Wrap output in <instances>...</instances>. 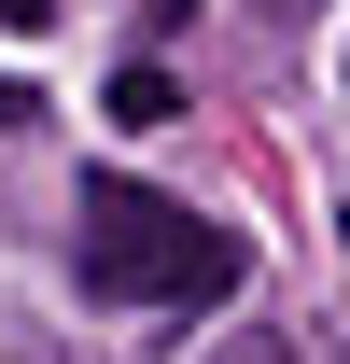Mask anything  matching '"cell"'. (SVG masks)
I'll list each match as a JSON object with an SVG mask.
<instances>
[{"label": "cell", "instance_id": "obj_1", "mask_svg": "<svg viewBox=\"0 0 350 364\" xmlns=\"http://www.w3.org/2000/svg\"><path fill=\"white\" fill-rule=\"evenodd\" d=\"M238 238L196 225L182 196H154V182L98 168L85 196H70V280H85L98 309H196V294H238Z\"/></svg>", "mask_w": 350, "mask_h": 364}, {"label": "cell", "instance_id": "obj_2", "mask_svg": "<svg viewBox=\"0 0 350 364\" xmlns=\"http://www.w3.org/2000/svg\"><path fill=\"white\" fill-rule=\"evenodd\" d=\"M112 127H182V85L154 70V56H127V70H112Z\"/></svg>", "mask_w": 350, "mask_h": 364}, {"label": "cell", "instance_id": "obj_3", "mask_svg": "<svg viewBox=\"0 0 350 364\" xmlns=\"http://www.w3.org/2000/svg\"><path fill=\"white\" fill-rule=\"evenodd\" d=\"M211 364H308V350H295V336H224Z\"/></svg>", "mask_w": 350, "mask_h": 364}, {"label": "cell", "instance_id": "obj_4", "mask_svg": "<svg viewBox=\"0 0 350 364\" xmlns=\"http://www.w3.org/2000/svg\"><path fill=\"white\" fill-rule=\"evenodd\" d=\"M28 112H43V98H28V85H14V70H0V127H28Z\"/></svg>", "mask_w": 350, "mask_h": 364}, {"label": "cell", "instance_id": "obj_5", "mask_svg": "<svg viewBox=\"0 0 350 364\" xmlns=\"http://www.w3.org/2000/svg\"><path fill=\"white\" fill-rule=\"evenodd\" d=\"M43 14H56V0H0V28H43Z\"/></svg>", "mask_w": 350, "mask_h": 364}, {"label": "cell", "instance_id": "obj_6", "mask_svg": "<svg viewBox=\"0 0 350 364\" xmlns=\"http://www.w3.org/2000/svg\"><path fill=\"white\" fill-rule=\"evenodd\" d=\"M266 14H308V0H266Z\"/></svg>", "mask_w": 350, "mask_h": 364}, {"label": "cell", "instance_id": "obj_7", "mask_svg": "<svg viewBox=\"0 0 350 364\" xmlns=\"http://www.w3.org/2000/svg\"><path fill=\"white\" fill-rule=\"evenodd\" d=\"M336 238H350V210H336Z\"/></svg>", "mask_w": 350, "mask_h": 364}]
</instances>
